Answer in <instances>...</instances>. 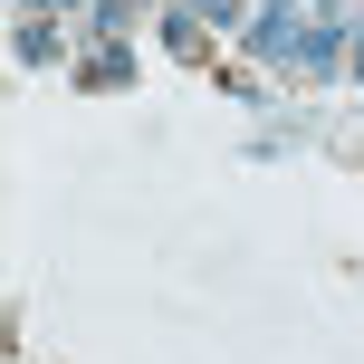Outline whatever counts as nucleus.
Returning a JSON list of instances; mask_svg holds the SVG:
<instances>
[{"mask_svg": "<svg viewBox=\"0 0 364 364\" xmlns=\"http://www.w3.org/2000/svg\"><path fill=\"white\" fill-rule=\"evenodd\" d=\"M355 77H364V29H355Z\"/></svg>", "mask_w": 364, "mask_h": 364, "instance_id": "5", "label": "nucleus"}, {"mask_svg": "<svg viewBox=\"0 0 364 364\" xmlns=\"http://www.w3.org/2000/svg\"><path fill=\"white\" fill-rule=\"evenodd\" d=\"M19 58H29V68H38V58H58V29H48V19H19Z\"/></svg>", "mask_w": 364, "mask_h": 364, "instance_id": "3", "label": "nucleus"}, {"mask_svg": "<svg viewBox=\"0 0 364 364\" xmlns=\"http://www.w3.org/2000/svg\"><path fill=\"white\" fill-rule=\"evenodd\" d=\"M201 10H211V19H230V10H240V0H201Z\"/></svg>", "mask_w": 364, "mask_h": 364, "instance_id": "4", "label": "nucleus"}, {"mask_svg": "<svg viewBox=\"0 0 364 364\" xmlns=\"http://www.w3.org/2000/svg\"><path fill=\"white\" fill-rule=\"evenodd\" d=\"M164 48H173V58H201V10H173V19H164Z\"/></svg>", "mask_w": 364, "mask_h": 364, "instance_id": "2", "label": "nucleus"}, {"mask_svg": "<svg viewBox=\"0 0 364 364\" xmlns=\"http://www.w3.org/2000/svg\"><path fill=\"white\" fill-rule=\"evenodd\" d=\"M259 58H278V68L297 77H326L336 48H346V0H259Z\"/></svg>", "mask_w": 364, "mask_h": 364, "instance_id": "1", "label": "nucleus"}]
</instances>
